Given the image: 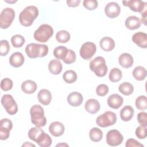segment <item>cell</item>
<instances>
[{
	"mask_svg": "<svg viewBox=\"0 0 147 147\" xmlns=\"http://www.w3.org/2000/svg\"><path fill=\"white\" fill-rule=\"evenodd\" d=\"M38 15V10L35 6L26 7L19 15L20 24L24 26H30Z\"/></svg>",
	"mask_w": 147,
	"mask_h": 147,
	"instance_id": "6da1fadb",
	"label": "cell"
},
{
	"mask_svg": "<svg viewBox=\"0 0 147 147\" xmlns=\"http://www.w3.org/2000/svg\"><path fill=\"white\" fill-rule=\"evenodd\" d=\"M25 52L30 59L43 57L48 53V47L45 44L30 43L25 48Z\"/></svg>",
	"mask_w": 147,
	"mask_h": 147,
	"instance_id": "7a4b0ae2",
	"label": "cell"
},
{
	"mask_svg": "<svg viewBox=\"0 0 147 147\" xmlns=\"http://www.w3.org/2000/svg\"><path fill=\"white\" fill-rule=\"evenodd\" d=\"M31 121L33 125L38 127H43L47 123L43 108L39 105H33L30 110Z\"/></svg>",
	"mask_w": 147,
	"mask_h": 147,
	"instance_id": "3957f363",
	"label": "cell"
},
{
	"mask_svg": "<svg viewBox=\"0 0 147 147\" xmlns=\"http://www.w3.org/2000/svg\"><path fill=\"white\" fill-rule=\"evenodd\" d=\"M90 68L98 77L105 76L108 71L105 59L102 56L95 57L90 62Z\"/></svg>",
	"mask_w": 147,
	"mask_h": 147,
	"instance_id": "277c9868",
	"label": "cell"
},
{
	"mask_svg": "<svg viewBox=\"0 0 147 147\" xmlns=\"http://www.w3.org/2000/svg\"><path fill=\"white\" fill-rule=\"evenodd\" d=\"M53 29L48 24H42L35 30L33 34L34 38L40 42H45L53 36Z\"/></svg>",
	"mask_w": 147,
	"mask_h": 147,
	"instance_id": "5b68a950",
	"label": "cell"
},
{
	"mask_svg": "<svg viewBox=\"0 0 147 147\" xmlns=\"http://www.w3.org/2000/svg\"><path fill=\"white\" fill-rule=\"evenodd\" d=\"M117 122L116 114L110 111L105 112L103 114L98 116L96 119V124L101 127H106L112 126Z\"/></svg>",
	"mask_w": 147,
	"mask_h": 147,
	"instance_id": "8992f818",
	"label": "cell"
},
{
	"mask_svg": "<svg viewBox=\"0 0 147 147\" xmlns=\"http://www.w3.org/2000/svg\"><path fill=\"white\" fill-rule=\"evenodd\" d=\"M15 17L14 10L10 7L2 10L0 15V27L2 29H7L11 24Z\"/></svg>",
	"mask_w": 147,
	"mask_h": 147,
	"instance_id": "52a82bcc",
	"label": "cell"
},
{
	"mask_svg": "<svg viewBox=\"0 0 147 147\" xmlns=\"http://www.w3.org/2000/svg\"><path fill=\"white\" fill-rule=\"evenodd\" d=\"M1 103L9 115H14L18 111V106L13 97L10 94H5L1 98Z\"/></svg>",
	"mask_w": 147,
	"mask_h": 147,
	"instance_id": "ba28073f",
	"label": "cell"
},
{
	"mask_svg": "<svg viewBox=\"0 0 147 147\" xmlns=\"http://www.w3.org/2000/svg\"><path fill=\"white\" fill-rule=\"evenodd\" d=\"M96 51V45L92 42H86L80 49V55L84 60H88L92 58Z\"/></svg>",
	"mask_w": 147,
	"mask_h": 147,
	"instance_id": "9c48e42d",
	"label": "cell"
},
{
	"mask_svg": "<svg viewBox=\"0 0 147 147\" xmlns=\"http://www.w3.org/2000/svg\"><path fill=\"white\" fill-rule=\"evenodd\" d=\"M123 140V136L118 130H110L106 134V142L111 146H116L121 144Z\"/></svg>",
	"mask_w": 147,
	"mask_h": 147,
	"instance_id": "30bf717a",
	"label": "cell"
},
{
	"mask_svg": "<svg viewBox=\"0 0 147 147\" xmlns=\"http://www.w3.org/2000/svg\"><path fill=\"white\" fill-rule=\"evenodd\" d=\"M13 123L7 118L2 119L0 121V139L7 140L10 136V131L12 129Z\"/></svg>",
	"mask_w": 147,
	"mask_h": 147,
	"instance_id": "8fae6325",
	"label": "cell"
},
{
	"mask_svg": "<svg viewBox=\"0 0 147 147\" xmlns=\"http://www.w3.org/2000/svg\"><path fill=\"white\" fill-rule=\"evenodd\" d=\"M122 3L125 6L129 7L131 10L140 13L146 8V3L141 0L123 1Z\"/></svg>",
	"mask_w": 147,
	"mask_h": 147,
	"instance_id": "7c38bea8",
	"label": "cell"
},
{
	"mask_svg": "<svg viewBox=\"0 0 147 147\" xmlns=\"http://www.w3.org/2000/svg\"><path fill=\"white\" fill-rule=\"evenodd\" d=\"M121 12L119 5L115 2L108 3L105 7V13L107 17L110 18L117 17Z\"/></svg>",
	"mask_w": 147,
	"mask_h": 147,
	"instance_id": "4fadbf2b",
	"label": "cell"
},
{
	"mask_svg": "<svg viewBox=\"0 0 147 147\" xmlns=\"http://www.w3.org/2000/svg\"><path fill=\"white\" fill-rule=\"evenodd\" d=\"M131 39L133 42L139 47L142 48H147V34L145 33L137 32L133 35Z\"/></svg>",
	"mask_w": 147,
	"mask_h": 147,
	"instance_id": "5bb4252c",
	"label": "cell"
},
{
	"mask_svg": "<svg viewBox=\"0 0 147 147\" xmlns=\"http://www.w3.org/2000/svg\"><path fill=\"white\" fill-rule=\"evenodd\" d=\"M48 129L50 133L55 137H60L62 136L65 130L64 125L59 121L52 122Z\"/></svg>",
	"mask_w": 147,
	"mask_h": 147,
	"instance_id": "9a60e30c",
	"label": "cell"
},
{
	"mask_svg": "<svg viewBox=\"0 0 147 147\" xmlns=\"http://www.w3.org/2000/svg\"><path fill=\"white\" fill-rule=\"evenodd\" d=\"M107 102L109 107L114 109H118L123 104V99L119 95L113 94L109 96Z\"/></svg>",
	"mask_w": 147,
	"mask_h": 147,
	"instance_id": "2e32d148",
	"label": "cell"
},
{
	"mask_svg": "<svg viewBox=\"0 0 147 147\" xmlns=\"http://www.w3.org/2000/svg\"><path fill=\"white\" fill-rule=\"evenodd\" d=\"M83 100V98L82 94L76 91L70 93L67 96L68 104L74 107L79 106L82 103Z\"/></svg>",
	"mask_w": 147,
	"mask_h": 147,
	"instance_id": "e0dca14e",
	"label": "cell"
},
{
	"mask_svg": "<svg viewBox=\"0 0 147 147\" xmlns=\"http://www.w3.org/2000/svg\"><path fill=\"white\" fill-rule=\"evenodd\" d=\"M24 56L20 52H14L9 58L10 64L15 68H18L22 66L24 63Z\"/></svg>",
	"mask_w": 147,
	"mask_h": 147,
	"instance_id": "ac0fdd59",
	"label": "cell"
},
{
	"mask_svg": "<svg viewBox=\"0 0 147 147\" xmlns=\"http://www.w3.org/2000/svg\"><path fill=\"white\" fill-rule=\"evenodd\" d=\"M119 64L121 67L125 68L131 67L134 63L132 56L128 53H122L118 58Z\"/></svg>",
	"mask_w": 147,
	"mask_h": 147,
	"instance_id": "d6986e66",
	"label": "cell"
},
{
	"mask_svg": "<svg viewBox=\"0 0 147 147\" xmlns=\"http://www.w3.org/2000/svg\"><path fill=\"white\" fill-rule=\"evenodd\" d=\"M86 110L90 114H95L99 111L100 106L99 102L95 99H89L84 105Z\"/></svg>",
	"mask_w": 147,
	"mask_h": 147,
	"instance_id": "ffe728a7",
	"label": "cell"
},
{
	"mask_svg": "<svg viewBox=\"0 0 147 147\" xmlns=\"http://www.w3.org/2000/svg\"><path fill=\"white\" fill-rule=\"evenodd\" d=\"M99 45L101 49L104 51L110 52L115 48V43L112 38L110 37H104L100 40Z\"/></svg>",
	"mask_w": 147,
	"mask_h": 147,
	"instance_id": "44dd1931",
	"label": "cell"
},
{
	"mask_svg": "<svg viewBox=\"0 0 147 147\" xmlns=\"http://www.w3.org/2000/svg\"><path fill=\"white\" fill-rule=\"evenodd\" d=\"M39 102L44 105H48L52 100V95L51 92L47 89L41 90L37 95Z\"/></svg>",
	"mask_w": 147,
	"mask_h": 147,
	"instance_id": "7402d4cb",
	"label": "cell"
},
{
	"mask_svg": "<svg viewBox=\"0 0 147 147\" xmlns=\"http://www.w3.org/2000/svg\"><path fill=\"white\" fill-rule=\"evenodd\" d=\"M141 22L140 18L134 16L128 17L125 21L126 27L130 30H135L139 28Z\"/></svg>",
	"mask_w": 147,
	"mask_h": 147,
	"instance_id": "603a6c76",
	"label": "cell"
},
{
	"mask_svg": "<svg viewBox=\"0 0 147 147\" xmlns=\"http://www.w3.org/2000/svg\"><path fill=\"white\" fill-rule=\"evenodd\" d=\"M21 87L22 91L24 93L31 94L34 93L36 91L37 88V86L34 81L32 80H27L24 81L21 84Z\"/></svg>",
	"mask_w": 147,
	"mask_h": 147,
	"instance_id": "cb8c5ba5",
	"label": "cell"
},
{
	"mask_svg": "<svg viewBox=\"0 0 147 147\" xmlns=\"http://www.w3.org/2000/svg\"><path fill=\"white\" fill-rule=\"evenodd\" d=\"M134 111L133 108L129 105L124 106L120 111V117L123 121H129L133 117Z\"/></svg>",
	"mask_w": 147,
	"mask_h": 147,
	"instance_id": "d4e9b609",
	"label": "cell"
},
{
	"mask_svg": "<svg viewBox=\"0 0 147 147\" xmlns=\"http://www.w3.org/2000/svg\"><path fill=\"white\" fill-rule=\"evenodd\" d=\"M62 64L58 59H53L48 64L49 72L53 75H58L62 71Z\"/></svg>",
	"mask_w": 147,
	"mask_h": 147,
	"instance_id": "484cf974",
	"label": "cell"
},
{
	"mask_svg": "<svg viewBox=\"0 0 147 147\" xmlns=\"http://www.w3.org/2000/svg\"><path fill=\"white\" fill-rule=\"evenodd\" d=\"M36 142H37L40 146L48 147L51 145L52 141L51 137L44 131L36 141Z\"/></svg>",
	"mask_w": 147,
	"mask_h": 147,
	"instance_id": "4316f807",
	"label": "cell"
},
{
	"mask_svg": "<svg viewBox=\"0 0 147 147\" xmlns=\"http://www.w3.org/2000/svg\"><path fill=\"white\" fill-rule=\"evenodd\" d=\"M132 74L135 79L138 81H141L146 78L147 72L144 67L142 66H138L133 69Z\"/></svg>",
	"mask_w": 147,
	"mask_h": 147,
	"instance_id": "83f0119b",
	"label": "cell"
},
{
	"mask_svg": "<svg viewBox=\"0 0 147 147\" xmlns=\"http://www.w3.org/2000/svg\"><path fill=\"white\" fill-rule=\"evenodd\" d=\"M68 49L64 46H59L53 50V56L60 60H64L68 53Z\"/></svg>",
	"mask_w": 147,
	"mask_h": 147,
	"instance_id": "f1b7e54d",
	"label": "cell"
},
{
	"mask_svg": "<svg viewBox=\"0 0 147 147\" xmlns=\"http://www.w3.org/2000/svg\"><path fill=\"white\" fill-rule=\"evenodd\" d=\"M89 137L92 141L99 142L102 139L103 132L98 127H93L90 130Z\"/></svg>",
	"mask_w": 147,
	"mask_h": 147,
	"instance_id": "f546056e",
	"label": "cell"
},
{
	"mask_svg": "<svg viewBox=\"0 0 147 147\" xmlns=\"http://www.w3.org/2000/svg\"><path fill=\"white\" fill-rule=\"evenodd\" d=\"M118 90L121 94L127 96L131 95L133 92L134 87L131 83L129 82H123L119 86Z\"/></svg>",
	"mask_w": 147,
	"mask_h": 147,
	"instance_id": "4dcf8cb0",
	"label": "cell"
},
{
	"mask_svg": "<svg viewBox=\"0 0 147 147\" xmlns=\"http://www.w3.org/2000/svg\"><path fill=\"white\" fill-rule=\"evenodd\" d=\"M122 77V71L118 68H113L109 73V78L111 82H117L119 81Z\"/></svg>",
	"mask_w": 147,
	"mask_h": 147,
	"instance_id": "1f68e13d",
	"label": "cell"
},
{
	"mask_svg": "<svg viewBox=\"0 0 147 147\" xmlns=\"http://www.w3.org/2000/svg\"><path fill=\"white\" fill-rule=\"evenodd\" d=\"M77 74L73 70H67L63 75V80L68 84H71L77 80Z\"/></svg>",
	"mask_w": 147,
	"mask_h": 147,
	"instance_id": "d6a6232c",
	"label": "cell"
},
{
	"mask_svg": "<svg viewBox=\"0 0 147 147\" xmlns=\"http://www.w3.org/2000/svg\"><path fill=\"white\" fill-rule=\"evenodd\" d=\"M43 132L44 130L41 129L40 127L36 126L32 127L28 131V137L31 140L36 142L37 138Z\"/></svg>",
	"mask_w": 147,
	"mask_h": 147,
	"instance_id": "836d02e7",
	"label": "cell"
},
{
	"mask_svg": "<svg viewBox=\"0 0 147 147\" xmlns=\"http://www.w3.org/2000/svg\"><path fill=\"white\" fill-rule=\"evenodd\" d=\"M56 39L59 42L66 43L70 39V34L66 30H60L56 34Z\"/></svg>",
	"mask_w": 147,
	"mask_h": 147,
	"instance_id": "e575fe53",
	"label": "cell"
},
{
	"mask_svg": "<svg viewBox=\"0 0 147 147\" xmlns=\"http://www.w3.org/2000/svg\"><path fill=\"white\" fill-rule=\"evenodd\" d=\"M135 105L140 110H145L147 109V98L145 95L138 96L136 100Z\"/></svg>",
	"mask_w": 147,
	"mask_h": 147,
	"instance_id": "d590c367",
	"label": "cell"
},
{
	"mask_svg": "<svg viewBox=\"0 0 147 147\" xmlns=\"http://www.w3.org/2000/svg\"><path fill=\"white\" fill-rule=\"evenodd\" d=\"M25 40L24 37L20 34H16L11 38V42L15 48H21L24 44Z\"/></svg>",
	"mask_w": 147,
	"mask_h": 147,
	"instance_id": "8d00e7d4",
	"label": "cell"
},
{
	"mask_svg": "<svg viewBox=\"0 0 147 147\" xmlns=\"http://www.w3.org/2000/svg\"><path fill=\"white\" fill-rule=\"evenodd\" d=\"M13 81L8 78L3 79L1 82V88L3 91H5L10 90L13 87Z\"/></svg>",
	"mask_w": 147,
	"mask_h": 147,
	"instance_id": "74e56055",
	"label": "cell"
},
{
	"mask_svg": "<svg viewBox=\"0 0 147 147\" xmlns=\"http://www.w3.org/2000/svg\"><path fill=\"white\" fill-rule=\"evenodd\" d=\"M10 45L6 40H2L0 41V54L1 56H6L9 52Z\"/></svg>",
	"mask_w": 147,
	"mask_h": 147,
	"instance_id": "f35d334b",
	"label": "cell"
},
{
	"mask_svg": "<svg viewBox=\"0 0 147 147\" xmlns=\"http://www.w3.org/2000/svg\"><path fill=\"white\" fill-rule=\"evenodd\" d=\"M136 135L139 139H144L147 136L146 126H140L136 129Z\"/></svg>",
	"mask_w": 147,
	"mask_h": 147,
	"instance_id": "ab89813d",
	"label": "cell"
},
{
	"mask_svg": "<svg viewBox=\"0 0 147 147\" xmlns=\"http://www.w3.org/2000/svg\"><path fill=\"white\" fill-rule=\"evenodd\" d=\"M83 4L84 7L88 10H95L98 6V2L95 0H84Z\"/></svg>",
	"mask_w": 147,
	"mask_h": 147,
	"instance_id": "60d3db41",
	"label": "cell"
},
{
	"mask_svg": "<svg viewBox=\"0 0 147 147\" xmlns=\"http://www.w3.org/2000/svg\"><path fill=\"white\" fill-rule=\"evenodd\" d=\"M76 58V56L75 52L74 51H72V49H68L67 55L66 57L65 58V59L63 60V61L65 64H71L75 61Z\"/></svg>",
	"mask_w": 147,
	"mask_h": 147,
	"instance_id": "b9f144b4",
	"label": "cell"
},
{
	"mask_svg": "<svg viewBox=\"0 0 147 147\" xmlns=\"http://www.w3.org/2000/svg\"><path fill=\"white\" fill-rule=\"evenodd\" d=\"M109 92V87L106 84H101L98 86L96 89V93L99 96H105Z\"/></svg>",
	"mask_w": 147,
	"mask_h": 147,
	"instance_id": "7bdbcfd3",
	"label": "cell"
},
{
	"mask_svg": "<svg viewBox=\"0 0 147 147\" xmlns=\"http://www.w3.org/2000/svg\"><path fill=\"white\" fill-rule=\"evenodd\" d=\"M137 121L140 125L147 126V114L145 112H140L137 114Z\"/></svg>",
	"mask_w": 147,
	"mask_h": 147,
	"instance_id": "ee69618b",
	"label": "cell"
},
{
	"mask_svg": "<svg viewBox=\"0 0 147 147\" xmlns=\"http://www.w3.org/2000/svg\"><path fill=\"white\" fill-rule=\"evenodd\" d=\"M126 147H143L144 145L134 138L128 139L125 144Z\"/></svg>",
	"mask_w": 147,
	"mask_h": 147,
	"instance_id": "f6af8a7d",
	"label": "cell"
},
{
	"mask_svg": "<svg viewBox=\"0 0 147 147\" xmlns=\"http://www.w3.org/2000/svg\"><path fill=\"white\" fill-rule=\"evenodd\" d=\"M80 3V0H67V5L69 7H72L78 6Z\"/></svg>",
	"mask_w": 147,
	"mask_h": 147,
	"instance_id": "bcb514c9",
	"label": "cell"
},
{
	"mask_svg": "<svg viewBox=\"0 0 147 147\" xmlns=\"http://www.w3.org/2000/svg\"><path fill=\"white\" fill-rule=\"evenodd\" d=\"M142 18H141V22L145 25H146V8L141 13Z\"/></svg>",
	"mask_w": 147,
	"mask_h": 147,
	"instance_id": "7dc6e473",
	"label": "cell"
},
{
	"mask_svg": "<svg viewBox=\"0 0 147 147\" xmlns=\"http://www.w3.org/2000/svg\"><path fill=\"white\" fill-rule=\"evenodd\" d=\"M22 146H35V145H34V144H30L29 142H26L24 144H23L22 145Z\"/></svg>",
	"mask_w": 147,
	"mask_h": 147,
	"instance_id": "c3c4849f",
	"label": "cell"
}]
</instances>
